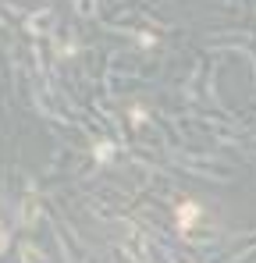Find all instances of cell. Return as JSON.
I'll use <instances>...</instances> for the list:
<instances>
[{"mask_svg":"<svg viewBox=\"0 0 256 263\" xmlns=\"http://www.w3.org/2000/svg\"><path fill=\"white\" fill-rule=\"evenodd\" d=\"M174 217H178V228H181V231H189V228H192V224L199 220V206L185 199V203L178 206V214H174Z\"/></svg>","mask_w":256,"mask_h":263,"instance_id":"cell-1","label":"cell"},{"mask_svg":"<svg viewBox=\"0 0 256 263\" xmlns=\"http://www.w3.org/2000/svg\"><path fill=\"white\" fill-rule=\"evenodd\" d=\"M111 157H114V142H100V146H96V160H100V164H107Z\"/></svg>","mask_w":256,"mask_h":263,"instance_id":"cell-2","label":"cell"},{"mask_svg":"<svg viewBox=\"0 0 256 263\" xmlns=\"http://www.w3.org/2000/svg\"><path fill=\"white\" fill-rule=\"evenodd\" d=\"M7 238H11V235H7V231H0V253L7 249Z\"/></svg>","mask_w":256,"mask_h":263,"instance_id":"cell-3","label":"cell"}]
</instances>
